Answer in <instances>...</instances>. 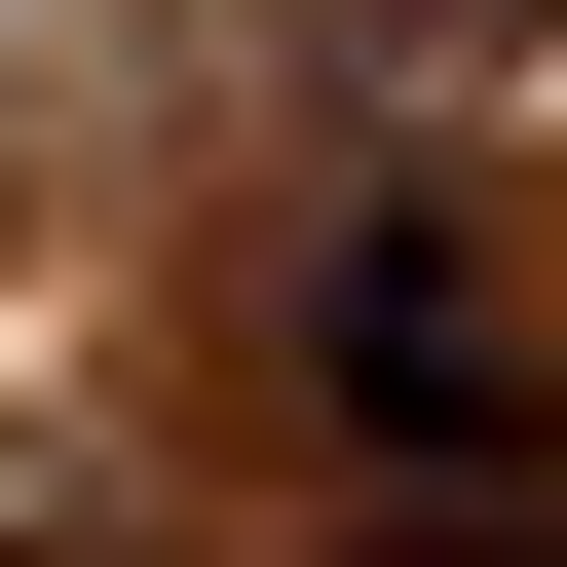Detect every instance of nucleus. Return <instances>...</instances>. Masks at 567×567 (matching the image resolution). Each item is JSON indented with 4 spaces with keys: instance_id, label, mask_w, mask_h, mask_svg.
Returning a JSON list of instances; mask_svg holds the SVG:
<instances>
[{
    "instance_id": "f257e3e1",
    "label": "nucleus",
    "mask_w": 567,
    "mask_h": 567,
    "mask_svg": "<svg viewBox=\"0 0 567 567\" xmlns=\"http://www.w3.org/2000/svg\"><path fill=\"white\" fill-rule=\"evenodd\" d=\"M303 416H341V492H454V454H567V303L454 227V189H341L303 227Z\"/></svg>"
},
{
    "instance_id": "f03ea898",
    "label": "nucleus",
    "mask_w": 567,
    "mask_h": 567,
    "mask_svg": "<svg viewBox=\"0 0 567 567\" xmlns=\"http://www.w3.org/2000/svg\"><path fill=\"white\" fill-rule=\"evenodd\" d=\"M341 567H567V454H454V492H341Z\"/></svg>"
},
{
    "instance_id": "7ed1b4c3",
    "label": "nucleus",
    "mask_w": 567,
    "mask_h": 567,
    "mask_svg": "<svg viewBox=\"0 0 567 567\" xmlns=\"http://www.w3.org/2000/svg\"><path fill=\"white\" fill-rule=\"evenodd\" d=\"M379 39H492V0H379Z\"/></svg>"
}]
</instances>
